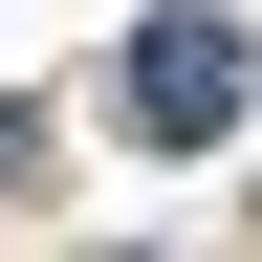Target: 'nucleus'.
Here are the masks:
<instances>
[{
  "label": "nucleus",
  "instance_id": "1",
  "mask_svg": "<svg viewBox=\"0 0 262 262\" xmlns=\"http://www.w3.org/2000/svg\"><path fill=\"white\" fill-rule=\"evenodd\" d=\"M241 110H262V44L219 22V0H175V22H131V131H153V153H219Z\"/></svg>",
  "mask_w": 262,
  "mask_h": 262
},
{
  "label": "nucleus",
  "instance_id": "2",
  "mask_svg": "<svg viewBox=\"0 0 262 262\" xmlns=\"http://www.w3.org/2000/svg\"><path fill=\"white\" fill-rule=\"evenodd\" d=\"M0 175H44V110H0Z\"/></svg>",
  "mask_w": 262,
  "mask_h": 262
}]
</instances>
